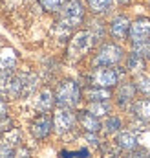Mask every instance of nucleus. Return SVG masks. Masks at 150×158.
I'll return each instance as SVG.
<instances>
[{"instance_id":"obj_9","label":"nucleus","mask_w":150,"mask_h":158,"mask_svg":"<svg viewBox=\"0 0 150 158\" xmlns=\"http://www.w3.org/2000/svg\"><path fill=\"white\" fill-rule=\"evenodd\" d=\"M128 37L134 44H141L150 39V19H137L134 24H130Z\"/></svg>"},{"instance_id":"obj_16","label":"nucleus","mask_w":150,"mask_h":158,"mask_svg":"<svg viewBox=\"0 0 150 158\" xmlns=\"http://www.w3.org/2000/svg\"><path fill=\"white\" fill-rule=\"evenodd\" d=\"M134 112L136 116L143 121H150V99H139L134 105Z\"/></svg>"},{"instance_id":"obj_3","label":"nucleus","mask_w":150,"mask_h":158,"mask_svg":"<svg viewBox=\"0 0 150 158\" xmlns=\"http://www.w3.org/2000/svg\"><path fill=\"white\" fill-rule=\"evenodd\" d=\"M92 85L99 86V88H110L113 85H117L119 81V72L112 66H97L92 72Z\"/></svg>"},{"instance_id":"obj_15","label":"nucleus","mask_w":150,"mask_h":158,"mask_svg":"<svg viewBox=\"0 0 150 158\" xmlns=\"http://www.w3.org/2000/svg\"><path fill=\"white\" fill-rule=\"evenodd\" d=\"M132 98H134V85L124 83V85L119 88V92H117V103H119L121 107H126V105L132 101Z\"/></svg>"},{"instance_id":"obj_20","label":"nucleus","mask_w":150,"mask_h":158,"mask_svg":"<svg viewBox=\"0 0 150 158\" xmlns=\"http://www.w3.org/2000/svg\"><path fill=\"white\" fill-rule=\"evenodd\" d=\"M136 88L145 94V96H150V76H139L136 79Z\"/></svg>"},{"instance_id":"obj_4","label":"nucleus","mask_w":150,"mask_h":158,"mask_svg":"<svg viewBox=\"0 0 150 158\" xmlns=\"http://www.w3.org/2000/svg\"><path fill=\"white\" fill-rule=\"evenodd\" d=\"M92 44H93V35L90 33V31H81V33H77L72 42H70V48H68V55H70V59H79V57H82L90 48H92Z\"/></svg>"},{"instance_id":"obj_18","label":"nucleus","mask_w":150,"mask_h":158,"mask_svg":"<svg viewBox=\"0 0 150 158\" xmlns=\"http://www.w3.org/2000/svg\"><path fill=\"white\" fill-rule=\"evenodd\" d=\"M88 110L92 114H95L97 118L105 116V114H108V101H90V109Z\"/></svg>"},{"instance_id":"obj_12","label":"nucleus","mask_w":150,"mask_h":158,"mask_svg":"<svg viewBox=\"0 0 150 158\" xmlns=\"http://www.w3.org/2000/svg\"><path fill=\"white\" fill-rule=\"evenodd\" d=\"M128 30H130V22L123 15L115 17L112 20V24H110V33H112L115 39H124L126 33H128Z\"/></svg>"},{"instance_id":"obj_8","label":"nucleus","mask_w":150,"mask_h":158,"mask_svg":"<svg viewBox=\"0 0 150 158\" xmlns=\"http://www.w3.org/2000/svg\"><path fill=\"white\" fill-rule=\"evenodd\" d=\"M51 129H53V119L49 118V114H46V112L38 114L37 118H33L31 123H30V131H31L33 138H37V140L48 138Z\"/></svg>"},{"instance_id":"obj_24","label":"nucleus","mask_w":150,"mask_h":158,"mask_svg":"<svg viewBox=\"0 0 150 158\" xmlns=\"http://www.w3.org/2000/svg\"><path fill=\"white\" fill-rule=\"evenodd\" d=\"M128 158H150V156L145 151H136V149H134V151H130V156Z\"/></svg>"},{"instance_id":"obj_22","label":"nucleus","mask_w":150,"mask_h":158,"mask_svg":"<svg viewBox=\"0 0 150 158\" xmlns=\"http://www.w3.org/2000/svg\"><path fill=\"white\" fill-rule=\"evenodd\" d=\"M143 64H145V59H143L141 55H137L136 52L128 57V68H130V70H134V72H136V70L143 68Z\"/></svg>"},{"instance_id":"obj_10","label":"nucleus","mask_w":150,"mask_h":158,"mask_svg":"<svg viewBox=\"0 0 150 158\" xmlns=\"http://www.w3.org/2000/svg\"><path fill=\"white\" fill-rule=\"evenodd\" d=\"M17 64V53L13 48H2L0 50V76H7L13 72Z\"/></svg>"},{"instance_id":"obj_5","label":"nucleus","mask_w":150,"mask_h":158,"mask_svg":"<svg viewBox=\"0 0 150 158\" xmlns=\"http://www.w3.org/2000/svg\"><path fill=\"white\" fill-rule=\"evenodd\" d=\"M121 57H123V50H121L117 44H105V46L97 52L93 63H95L97 66H112V64H115V63L121 61Z\"/></svg>"},{"instance_id":"obj_13","label":"nucleus","mask_w":150,"mask_h":158,"mask_svg":"<svg viewBox=\"0 0 150 158\" xmlns=\"http://www.w3.org/2000/svg\"><path fill=\"white\" fill-rule=\"evenodd\" d=\"M117 143H119V147L124 149V151H134V149L137 147V136H136V132L130 131V129L121 131L119 136H117Z\"/></svg>"},{"instance_id":"obj_25","label":"nucleus","mask_w":150,"mask_h":158,"mask_svg":"<svg viewBox=\"0 0 150 158\" xmlns=\"http://www.w3.org/2000/svg\"><path fill=\"white\" fill-rule=\"evenodd\" d=\"M6 114H7V107H6V103L0 99V119L6 118Z\"/></svg>"},{"instance_id":"obj_21","label":"nucleus","mask_w":150,"mask_h":158,"mask_svg":"<svg viewBox=\"0 0 150 158\" xmlns=\"http://www.w3.org/2000/svg\"><path fill=\"white\" fill-rule=\"evenodd\" d=\"M88 4H90V9H92V11L103 13V11H106V9L110 7L112 0H88Z\"/></svg>"},{"instance_id":"obj_23","label":"nucleus","mask_w":150,"mask_h":158,"mask_svg":"<svg viewBox=\"0 0 150 158\" xmlns=\"http://www.w3.org/2000/svg\"><path fill=\"white\" fill-rule=\"evenodd\" d=\"M105 129H106V132H117L119 129H121V119L119 118H108V121L105 123Z\"/></svg>"},{"instance_id":"obj_1","label":"nucleus","mask_w":150,"mask_h":158,"mask_svg":"<svg viewBox=\"0 0 150 158\" xmlns=\"http://www.w3.org/2000/svg\"><path fill=\"white\" fill-rule=\"evenodd\" d=\"M84 19V7L81 0H68L62 7H61V15H59V26L64 30H73L77 28Z\"/></svg>"},{"instance_id":"obj_14","label":"nucleus","mask_w":150,"mask_h":158,"mask_svg":"<svg viewBox=\"0 0 150 158\" xmlns=\"http://www.w3.org/2000/svg\"><path fill=\"white\" fill-rule=\"evenodd\" d=\"M55 103V94L48 88H44L40 94L37 96V101H35V107H37L40 112H49V109L53 107Z\"/></svg>"},{"instance_id":"obj_19","label":"nucleus","mask_w":150,"mask_h":158,"mask_svg":"<svg viewBox=\"0 0 150 158\" xmlns=\"http://www.w3.org/2000/svg\"><path fill=\"white\" fill-rule=\"evenodd\" d=\"M42 9L46 11H61V7L68 2V0H38Z\"/></svg>"},{"instance_id":"obj_6","label":"nucleus","mask_w":150,"mask_h":158,"mask_svg":"<svg viewBox=\"0 0 150 158\" xmlns=\"http://www.w3.org/2000/svg\"><path fill=\"white\" fill-rule=\"evenodd\" d=\"M75 125V114L68 107H59L53 114V127L59 134H64L68 131H72Z\"/></svg>"},{"instance_id":"obj_17","label":"nucleus","mask_w":150,"mask_h":158,"mask_svg":"<svg viewBox=\"0 0 150 158\" xmlns=\"http://www.w3.org/2000/svg\"><path fill=\"white\" fill-rule=\"evenodd\" d=\"M86 98H88L90 101H108L110 92H108L106 88H99V86H95V88L86 90Z\"/></svg>"},{"instance_id":"obj_11","label":"nucleus","mask_w":150,"mask_h":158,"mask_svg":"<svg viewBox=\"0 0 150 158\" xmlns=\"http://www.w3.org/2000/svg\"><path fill=\"white\" fill-rule=\"evenodd\" d=\"M79 121H81V127L88 132V134H93L101 129V121L95 114H92L90 110H84L79 114Z\"/></svg>"},{"instance_id":"obj_2","label":"nucleus","mask_w":150,"mask_h":158,"mask_svg":"<svg viewBox=\"0 0 150 158\" xmlns=\"http://www.w3.org/2000/svg\"><path fill=\"white\" fill-rule=\"evenodd\" d=\"M81 101V88L75 81H62L55 90V103L59 107L72 109Z\"/></svg>"},{"instance_id":"obj_7","label":"nucleus","mask_w":150,"mask_h":158,"mask_svg":"<svg viewBox=\"0 0 150 158\" xmlns=\"http://www.w3.org/2000/svg\"><path fill=\"white\" fill-rule=\"evenodd\" d=\"M20 134L17 129H11L4 134H0V158H13V155L18 149Z\"/></svg>"}]
</instances>
